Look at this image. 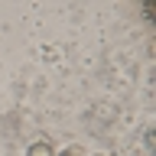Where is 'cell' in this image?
<instances>
[{"label": "cell", "instance_id": "cell-2", "mask_svg": "<svg viewBox=\"0 0 156 156\" xmlns=\"http://www.w3.org/2000/svg\"><path fill=\"white\" fill-rule=\"evenodd\" d=\"M65 156H85V150H81V146H68Z\"/></svg>", "mask_w": 156, "mask_h": 156}, {"label": "cell", "instance_id": "cell-1", "mask_svg": "<svg viewBox=\"0 0 156 156\" xmlns=\"http://www.w3.org/2000/svg\"><path fill=\"white\" fill-rule=\"evenodd\" d=\"M26 156H55V150H52V143H46V140H36V143L26 146Z\"/></svg>", "mask_w": 156, "mask_h": 156}]
</instances>
